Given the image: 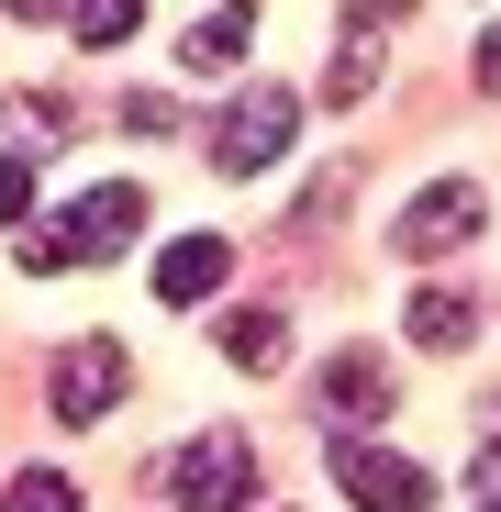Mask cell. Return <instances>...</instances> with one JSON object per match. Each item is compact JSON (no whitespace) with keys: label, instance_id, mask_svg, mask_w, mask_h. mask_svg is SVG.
Returning a JSON list of instances; mask_svg holds the SVG:
<instances>
[{"label":"cell","instance_id":"6da1fadb","mask_svg":"<svg viewBox=\"0 0 501 512\" xmlns=\"http://www.w3.org/2000/svg\"><path fill=\"white\" fill-rule=\"evenodd\" d=\"M134 234H145V190L134 179H101L90 201H67L45 234H23V279H56V268H78V256L101 268V256H123Z\"/></svg>","mask_w":501,"mask_h":512},{"label":"cell","instance_id":"7a4b0ae2","mask_svg":"<svg viewBox=\"0 0 501 512\" xmlns=\"http://www.w3.org/2000/svg\"><path fill=\"white\" fill-rule=\"evenodd\" d=\"M245 490H257V446L234 423H212V435H190L167 457V501L179 512H245Z\"/></svg>","mask_w":501,"mask_h":512},{"label":"cell","instance_id":"3957f363","mask_svg":"<svg viewBox=\"0 0 501 512\" xmlns=\"http://www.w3.org/2000/svg\"><path fill=\"white\" fill-rule=\"evenodd\" d=\"M290 134H301V101H290V90H245V101H223V123H212V167H223V179H257V167L290 156Z\"/></svg>","mask_w":501,"mask_h":512},{"label":"cell","instance_id":"277c9868","mask_svg":"<svg viewBox=\"0 0 501 512\" xmlns=\"http://www.w3.org/2000/svg\"><path fill=\"white\" fill-rule=\"evenodd\" d=\"M334 490H346L357 512H424L435 501V468L424 457H401V446H334Z\"/></svg>","mask_w":501,"mask_h":512},{"label":"cell","instance_id":"5b68a950","mask_svg":"<svg viewBox=\"0 0 501 512\" xmlns=\"http://www.w3.org/2000/svg\"><path fill=\"white\" fill-rule=\"evenodd\" d=\"M123 390H134V379H123V346L90 334V346L56 357V390H45V401H56V423H101V412H123Z\"/></svg>","mask_w":501,"mask_h":512},{"label":"cell","instance_id":"8992f818","mask_svg":"<svg viewBox=\"0 0 501 512\" xmlns=\"http://www.w3.org/2000/svg\"><path fill=\"white\" fill-rule=\"evenodd\" d=\"M479 223H490V201H479L468 179H435L424 201H412V212L390 223V245H401V256H446V245H468Z\"/></svg>","mask_w":501,"mask_h":512},{"label":"cell","instance_id":"52a82bcc","mask_svg":"<svg viewBox=\"0 0 501 512\" xmlns=\"http://www.w3.org/2000/svg\"><path fill=\"white\" fill-rule=\"evenodd\" d=\"M223 268H234L223 234H179V245L156 256V301H167V312H201V301L223 290Z\"/></svg>","mask_w":501,"mask_h":512},{"label":"cell","instance_id":"ba28073f","mask_svg":"<svg viewBox=\"0 0 501 512\" xmlns=\"http://www.w3.org/2000/svg\"><path fill=\"white\" fill-rule=\"evenodd\" d=\"M323 401H334V412H357V423H379V412H390V368H379L368 346H346V357L323 368Z\"/></svg>","mask_w":501,"mask_h":512},{"label":"cell","instance_id":"9c48e42d","mask_svg":"<svg viewBox=\"0 0 501 512\" xmlns=\"http://www.w3.org/2000/svg\"><path fill=\"white\" fill-rule=\"evenodd\" d=\"M223 357H234V368H279V357H290V312H268V301L223 312Z\"/></svg>","mask_w":501,"mask_h":512},{"label":"cell","instance_id":"30bf717a","mask_svg":"<svg viewBox=\"0 0 501 512\" xmlns=\"http://www.w3.org/2000/svg\"><path fill=\"white\" fill-rule=\"evenodd\" d=\"M479 334V312L457 301V290H412V346H435V357H457Z\"/></svg>","mask_w":501,"mask_h":512},{"label":"cell","instance_id":"8fae6325","mask_svg":"<svg viewBox=\"0 0 501 512\" xmlns=\"http://www.w3.org/2000/svg\"><path fill=\"white\" fill-rule=\"evenodd\" d=\"M245 45H257V12H212V23L179 34V67H234Z\"/></svg>","mask_w":501,"mask_h":512},{"label":"cell","instance_id":"7c38bea8","mask_svg":"<svg viewBox=\"0 0 501 512\" xmlns=\"http://www.w3.org/2000/svg\"><path fill=\"white\" fill-rule=\"evenodd\" d=\"M368 78H379V23H346V34H334V101H368Z\"/></svg>","mask_w":501,"mask_h":512},{"label":"cell","instance_id":"4fadbf2b","mask_svg":"<svg viewBox=\"0 0 501 512\" xmlns=\"http://www.w3.org/2000/svg\"><path fill=\"white\" fill-rule=\"evenodd\" d=\"M0 512H78V479L67 468H23L12 490H0Z\"/></svg>","mask_w":501,"mask_h":512},{"label":"cell","instance_id":"5bb4252c","mask_svg":"<svg viewBox=\"0 0 501 512\" xmlns=\"http://www.w3.org/2000/svg\"><path fill=\"white\" fill-rule=\"evenodd\" d=\"M12 123H23L34 145H56V134H78V112H67L56 90H12Z\"/></svg>","mask_w":501,"mask_h":512},{"label":"cell","instance_id":"9a60e30c","mask_svg":"<svg viewBox=\"0 0 501 512\" xmlns=\"http://www.w3.org/2000/svg\"><path fill=\"white\" fill-rule=\"evenodd\" d=\"M67 23H78V45H123L145 23V0H90V12H67Z\"/></svg>","mask_w":501,"mask_h":512},{"label":"cell","instance_id":"2e32d148","mask_svg":"<svg viewBox=\"0 0 501 512\" xmlns=\"http://www.w3.org/2000/svg\"><path fill=\"white\" fill-rule=\"evenodd\" d=\"M0 223H34V167L0 156Z\"/></svg>","mask_w":501,"mask_h":512},{"label":"cell","instance_id":"e0dca14e","mask_svg":"<svg viewBox=\"0 0 501 512\" xmlns=\"http://www.w3.org/2000/svg\"><path fill=\"white\" fill-rule=\"evenodd\" d=\"M479 90H490V101H501V23H490V34H479Z\"/></svg>","mask_w":501,"mask_h":512},{"label":"cell","instance_id":"ac0fdd59","mask_svg":"<svg viewBox=\"0 0 501 512\" xmlns=\"http://www.w3.org/2000/svg\"><path fill=\"white\" fill-rule=\"evenodd\" d=\"M490 512H501V501H490Z\"/></svg>","mask_w":501,"mask_h":512}]
</instances>
